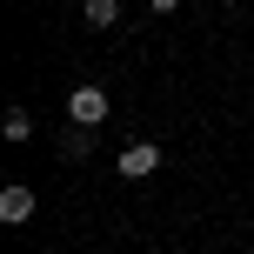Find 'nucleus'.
<instances>
[{"label":"nucleus","mask_w":254,"mask_h":254,"mask_svg":"<svg viewBox=\"0 0 254 254\" xmlns=\"http://www.w3.org/2000/svg\"><path fill=\"white\" fill-rule=\"evenodd\" d=\"M107 107H114V101H107V87H94V80L67 94V121H74V127H101V121H107Z\"/></svg>","instance_id":"f257e3e1"},{"label":"nucleus","mask_w":254,"mask_h":254,"mask_svg":"<svg viewBox=\"0 0 254 254\" xmlns=\"http://www.w3.org/2000/svg\"><path fill=\"white\" fill-rule=\"evenodd\" d=\"M154 167H161V147H154V140H134V147L121 154V174H127V181H140V174H154Z\"/></svg>","instance_id":"f03ea898"},{"label":"nucleus","mask_w":254,"mask_h":254,"mask_svg":"<svg viewBox=\"0 0 254 254\" xmlns=\"http://www.w3.org/2000/svg\"><path fill=\"white\" fill-rule=\"evenodd\" d=\"M34 214V188H20V181H13L7 194H0V221H27Z\"/></svg>","instance_id":"7ed1b4c3"},{"label":"nucleus","mask_w":254,"mask_h":254,"mask_svg":"<svg viewBox=\"0 0 254 254\" xmlns=\"http://www.w3.org/2000/svg\"><path fill=\"white\" fill-rule=\"evenodd\" d=\"M80 13H87V27H114L121 20V0H80Z\"/></svg>","instance_id":"20e7f679"},{"label":"nucleus","mask_w":254,"mask_h":254,"mask_svg":"<svg viewBox=\"0 0 254 254\" xmlns=\"http://www.w3.org/2000/svg\"><path fill=\"white\" fill-rule=\"evenodd\" d=\"M87 147H94L87 127H67V134H61V154H67V161H87Z\"/></svg>","instance_id":"39448f33"},{"label":"nucleus","mask_w":254,"mask_h":254,"mask_svg":"<svg viewBox=\"0 0 254 254\" xmlns=\"http://www.w3.org/2000/svg\"><path fill=\"white\" fill-rule=\"evenodd\" d=\"M0 127H7V140H27V134H34V121H27V107H7V121H0Z\"/></svg>","instance_id":"423d86ee"},{"label":"nucleus","mask_w":254,"mask_h":254,"mask_svg":"<svg viewBox=\"0 0 254 254\" xmlns=\"http://www.w3.org/2000/svg\"><path fill=\"white\" fill-rule=\"evenodd\" d=\"M147 7H154V13H174V7H181V0H147Z\"/></svg>","instance_id":"0eeeda50"}]
</instances>
